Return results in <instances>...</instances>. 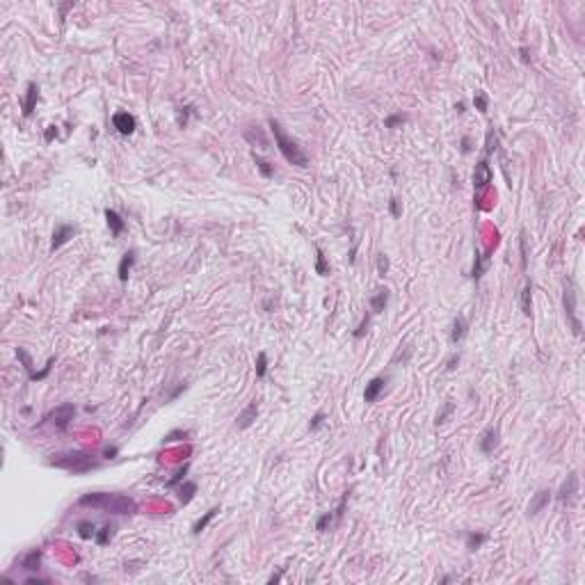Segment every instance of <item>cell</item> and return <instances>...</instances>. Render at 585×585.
<instances>
[{
    "mask_svg": "<svg viewBox=\"0 0 585 585\" xmlns=\"http://www.w3.org/2000/svg\"><path fill=\"white\" fill-rule=\"evenodd\" d=\"M78 503L87 507H96V510L103 512H112V514H133L137 510V503L130 496H124V494H103V492L85 494Z\"/></svg>",
    "mask_w": 585,
    "mask_h": 585,
    "instance_id": "1",
    "label": "cell"
},
{
    "mask_svg": "<svg viewBox=\"0 0 585 585\" xmlns=\"http://www.w3.org/2000/svg\"><path fill=\"white\" fill-rule=\"evenodd\" d=\"M270 128H272V133H274V142H277V147H279L281 156H284L286 160L290 162V165L302 167V169H304V167H309V156L302 151V147H300V142H297V140L288 137V135L284 133V128H281L279 121H277V119H270Z\"/></svg>",
    "mask_w": 585,
    "mask_h": 585,
    "instance_id": "2",
    "label": "cell"
},
{
    "mask_svg": "<svg viewBox=\"0 0 585 585\" xmlns=\"http://www.w3.org/2000/svg\"><path fill=\"white\" fill-rule=\"evenodd\" d=\"M48 464L57 466V469L71 471V473H87V471L98 469V460H94V455H87V453H80V451L53 455L51 460H48Z\"/></svg>",
    "mask_w": 585,
    "mask_h": 585,
    "instance_id": "3",
    "label": "cell"
},
{
    "mask_svg": "<svg viewBox=\"0 0 585 585\" xmlns=\"http://www.w3.org/2000/svg\"><path fill=\"white\" fill-rule=\"evenodd\" d=\"M576 300H578V295H576V286L571 279L565 281V295H562V302H565V314H567V320H569V327L571 332H574V336H580V332H583V327H580V320L578 316H576Z\"/></svg>",
    "mask_w": 585,
    "mask_h": 585,
    "instance_id": "4",
    "label": "cell"
},
{
    "mask_svg": "<svg viewBox=\"0 0 585 585\" xmlns=\"http://www.w3.org/2000/svg\"><path fill=\"white\" fill-rule=\"evenodd\" d=\"M576 498H578V473L571 471L565 478V483L560 485V489H558V501L565 503V505H574Z\"/></svg>",
    "mask_w": 585,
    "mask_h": 585,
    "instance_id": "5",
    "label": "cell"
},
{
    "mask_svg": "<svg viewBox=\"0 0 585 585\" xmlns=\"http://www.w3.org/2000/svg\"><path fill=\"white\" fill-rule=\"evenodd\" d=\"M76 416V405H71V402H66V405H60L55 411H51V416H48V421H53L55 423V428L60 430V432H64L66 428H69V423L74 421Z\"/></svg>",
    "mask_w": 585,
    "mask_h": 585,
    "instance_id": "6",
    "label": "cell"
},
{
    "mask_svg": "<svg viewBox=\"0 0 585 585\" xmlns=\"http://www.w3.org/2000/svg\"><path fill=\"white\" fill-rule=\"evenodd\" d=\"M489 183H492V167H489L487 158H483V160L475 165V171H473V188L485 190Z\"/></svg>",
    "mask_w": 585,
    "mask_h": 585,
    "instance_id": "7",
    "label": "cell"
},
{
    "mask_svg": "<svg viewBox=\"0 0 585 585\" xmlns=\"http://www.w3.org/2000/svg\"><path fill=\"white\" fill-rule=\"evenodd\" d=\"M112 124H115V128L119 130L121 135H130L135 130V126H137V121H135V117L128 115V112H117V115L112 117Z\"/></svg>",
    "mask_w": 585,
    "mask_h": 585,
    "instance_id": "8",
    "label": "cell"
},
{
    "mask_svg": "<svg viewBox=\"0 0 585 585\" xmlns=\"http://www.w3.org/2000/svg\"><path fill=\"white\" fill-rule=\"evenodd\" d=\"M256 416H258V402H256V400H252V402H249V405L245 407V409L238 414V421H235L238 430H247L249 425H252L254 421H256Z\"/></svg>",
    "mask_w": 585,
    "mask_h": 585,
    "instance_id": "9",
    "label": "cell"
},
{
    "mask_svg": "<svg viewBox=\"0 0 585 585\" xmlns=\"http://www.w3.org/2000/svg\"><path fill=\"white\" fill-rule=\"evenodd\" d=\"M76 235V226H71V224H60L55 229V233H53V245H51V249L55 252V249H60L62 245L66 243L69 238H74Z\"/></svg>",
    "mask_w": 585,
    "mask_h": 585,
    "instance_id": "10",
    "label": "cell"
},
{
    "mask_svg": "<svg viewBox=\"0 0 585 585\" xmlns=\"http://www.w3.org/2000/svg\"><path fill=\"white\" fill-rule=\"evenodd\" d=\"M548 501H551V492H548V489H539V492L533 496L530 505H528V514H530V517L539 514V512H542L544 507L548 505Z\"/></svg>",
    "mask_w": 585,
    "mask_h": 585,
    "instance_id": "11",
    "label": "cell"
},
{
    "mask_svg": "<svg viewBox=\"0 0 585 585\" xmlns=\"http://www.w3.org/2000/svg\"><path fill=\"white\" fill-rule=\"evenodd\" d=\"M496 446H498V428H487L483 432V437H480V451L485 455H489Z\"/></svg>",
    "mask_w": 585,
    "mask_h": 585,
    "instance_id": "12",
    "label": "cell"
},
{
    "mask_svg": "<svg viewBox=\"0 0 585 585\" xmlns=\"http://www.w3.org/2000/svg\"><path fill=\"white\" fill-rule=\"evenodd\" d=\"M384 384H387V380H384V377H373L368 384H366L364 400H366V402H375V400L380 398V393L384 391Z\"/></svg>",
    "mask_w": 585,
    "mask_h": 585,
    "instance_id": "13",
    "label": "cell"
},
{
    "mask_svg": "<svg viewBox=\"0 0 585 585\" xmlns=\"http://www.w3.org/2000/svg\"><path fill=\"white\" fill-rule=\"evenodd\" d=\"M389 304V288H377L370 297V311L373 314H382Z\"/></svg>",
    "mask_w": 585,
    "mask_h": 585,
    "instance_id": "14",
    "label": "cell"
},
{
    "mask_svg": "<svg viewBox=\"0 0 585 585\" xmlns=\"http://www.w3.org/2000/svg\"><path fill=\"white\" fill-rule=\"evenodd\" d=\"M245 140H247L252 147H256V144H258L261 149H267V144H270V142H267V137H265V133H263L258 126H256V128H247V130H245Z\"/></svg>",
    "mask_w": 585,
    "mask_h": 585,
    "instance_id": "15",
    "label": "cell"
},
{
    "mask_svg": "<svg viewBox=\"0 0 585 585\" xmlns=\"http://www.w3.org/2000/svg\"><path fill=\"white\" fill-rule=\"evenodd\" d=\"M106 220H108V226H110V231H112V235H115V238L126 229V222L121 220V215H119L117 211H110V208H108V211H106Z\"/></svg>",
    "mask_w": 585,
    "mask_h": 585,
    "instance_id": "16",
    "label": "cell"
},
{
    "mask_svg": "<svg viewBox=\"0 0 585 585\" xmlns=\"http://www.w3.org/2000/svg\"><path fill=\"white\" fill-rule=\"evenodd\" d=\"M343 510H346V501H343L341 505H338V510H334V512H327V514H323V517H320V519L316 521V530H327V526H332V524H334V519H341Z\"/></svg>",
    "mask_w": 585,
    "mask_h": 585,
    "instance_id": "17",
    "label": "cell"
},
{
    "mask_svg": "<svg viewBox=\"0 0 585 585\" xmlns=\"http://www.w3.org/2000/svg\"><path fill=\"white\" fill-rule=\"evenodd\" d=\"M39 96V87L35 83L28 85V94H25V103H23V117H30L35 112V103H37Z\"/></svg>",
    "mask_w": 585,
    "mask_h": 585,
    "instance_id": "18",
    "label": "cell"
},
{
    "mask_svg": "<svg viewBox=\"0 0 585 585\" xmlns=\"http://www.w3.org/2000/svg\"><path fill=\"white\" fill-rule=\"evenodd\" d=\"M464 336H466V318H464V316H457V318L453 320L451 341H453V343H460Z\"/></svg>",
    "mask_w": 585,
    "mask_h": 585,
    "instance_id": "19",
    "label": "cell"
},
{
    "mask_svg": "<svg viewBox=\"0 0 585 585\" xmlns=\"http://www.w3.org/2000/svg\"><path fill=\"white\" fill-rule=\"evenodd\" d=\"M39 562H42V551H30L28 556L21 558V567L28 571H37L39 569Z\"/></svg>",
    "mask_w": 585,
    "mask_h": 585,
    "instance_id": "20",
    "label": "cell"
},
{
    "mask_svg": "<svg viewBox=\"0 0 585 585\" xmlns=\"http://www.w3.org/2000/svg\"><path fill=\"white\" fill-rule=\"evenodd\" d=\"M521 311L526 316L533 314V286L530 284H526L524 290H521Z\"/></svg>",
    "mask_w": 585,
    "mask_h": 585,
    "instance_id": "21",
    "label": "cell"
},
{
    "mask_svg": "<svg viewBox=\"0 0 585 585\" xmlns=\"http://www.w3.org/2000/svg\"><path fill=\"white\" fill-rule=\"evenodd\" d=\"M133 263H135V249H130L128 254H124V258H121V263H119V279L121 281L128 279V272H130V267H133Z\"/></svg>",
    "mask_w": 585,
    "mask_h": 585,
    "instance_id": "22",
    "label": "cell"
},
{
    "mask_svg": "<svg viewBox=\"0 0 585 585\" xmlns=\"http://www.w3.org/2000/svg\"><path fill=\"white\" fill-rule=\"evenodd\" d=\"M217 512H220V507H211V510H208L206 514L201 517V519H197V521H194V526H192V533H194V535H199V533H201V530L206 528V526L211 524L213 519H215V514H217Z\"/></svg>",
    "mask_w": 585,
    "mask_h": 585,
    "instance_id": "23",
    "label": "cell"
},
{
    "mask_svg": "<svg viewBox=\"0 0 585 585\" xmlns=\"http://www.w3.org/2000/svg\"><path fill=\"white\" fill-rule=\"evenodd\" d=\"M194 494H197V483H183L179 487V498H181L183 505H188V503L192 501Z\"/></svg>",
    "mask_w": 585,
    "mask_h": 585,
    "instance_id": "24",
    "label": "cell"
},
{
    "mask_svg": "<svg viewBox=\"0 0 585 585\" xmlns=\"http://www.w3.org/2000/svg\"><path fill=\"white\" fill-rule=\"evenodd\" d=\"M316 272H318L320 277H327L329 274V265H327V258H325V254H323V249H316Z\"/></svg>",
    "mask_w": 585,
    "mask_h": 585,
    "instance_id": "25",
    "label": "cell"
},
{
    "mask_svg": "<svg viewBox=\"0 0 585 585\" xmlns=\"http://www.w3.org/2000/svg\"><path fill=\"white\" fill-rule=\"evenodd\" d=\"M112 535H115V526H112V524H106V526L101 528V533H96V542L103 546V544H108V542L112 539Z\"/></svg>",
    "mask_w": 585,
    "mask_h": 585,
    "instance_id": "26",
    "label": "cell"
},
{
    "mask_svg": "<svg viewBox=\"0 0 585 585\" xmlns=\"http://www.w3.org/2000/svg\"><path fill=\"white\" fill-rule=\"evenodd\" d=\"M252 158H254V162H256L258 171H261V174L265 176V179H270V176L274 174V171H272V167H270V162H267V160H263V158H261V156H256V153H252Z\"/></svg>",
    "mask_w": 585,
    "mask_h": 585,
    "instance_id": "27",
    "label": "cell"
},
{
    "mask_svg": "<svg viewBox=\"0 0 585 585\" xmlns=\"http://www.w3.org/2000/svg\"><path fill=\"white\" fill-rule=\"evenodd\" d=\"M485 539H487V535H485V533H478V535L469 533V537H466V546H469L471 551H475V548H480V544H483Z\"/></svg>",
    "mask_w": 585,
    "mask_h": 585,
    "instance_id": "28",
    "label": "cell"
},
{
    "mask_svg": "<svg viewBox=\"0 0 585 585\" xmlns=\"http://www.w3.org/2000/svg\"><path fill=\"white\" fill-rule=\"evenodd\" d=\"M496 144H498L496 133H494V128H489V130H487V142H485V153H487V156H492V153L496 151Z\"/></svg>",
    "mask_w": 585,
    "mask_h": 585,
    "instance_id": "29",
    "label": "cell"
},
{
    "mask_svg": "<svg viewBox=\"0 0 585 585\" xmlns=\"http://www.w3.org/2000/svg\"><path fill=\"white\" fill-rule=\"evenodd\" d=\"M78 535L83 539H89L96 535V530H94V524H89V521H80L78 524Z\"/></svg>",
    "mask_w": 585,
    "mask_h": 585,
    "instance_id": "30",
    "label": "cell"
},
{
    "mask_svg": "<svg viewBox=\"0 0 585 585\" xmlns=\"http://www.w3.org/2000/svg\"><path fill=\"white\" fill-rule=\"evenodd\" d=\"M483 272H485V261H483V256H480V252H475V261H473V272H471V277H473L475 281L483 277Z\"/></svg>",
    "mask_w": 585,
    "mask_h": 585,
    "instance_id": "31",
    "label": "cell"
},
{
    "mask_svg": "<svg viewBox=\"0 0 585 585\" xmlns=\"http://www.w3.org/2000/svg\"><path fill=\"white\" fill-rule=\"evenodd\" d=\"M267 373V355L265 352H258V361H256V377H265Z\"/></svg>",
    "mask_w": 585,
    "mask_h": 585,
    "instance_id": "32",
    "label": "cell"
},
{
    "mask_svg": "<svg viewBox=\"0 0 585 585\" xmlns=\"http://www.w3.org/2000/svg\"><path fill=\"white\" fill-rule=\"evenodd\" d=\"M453 409H455V405H453V402H446V407L441 409V414H437V421H434V423H437V425L446 423V419L453 414Z\"/></svg>",
    "mask_w": 585,
    "mask_h": 585,
    "instance_id": "33",
    "label": "cell"
},
{
    "mask_svg": "<svg viewBox=\"0 0 585 585\" xmlns=\"http://www.w3.org/2000/svg\"><path fill=\"white\" fill-rule=\"evenodd\" d=\"M405 119H407L405 115H391L384 119V126H387V128H396L398 124H405Z\"/></svg>",
    "mask_w": 585,
    "mask_h": 585,
    "instance_id": "34",
    "label": "cell"
},
{
    "mask_svg": "<svg viewBox=\"0 0 585 585\" xmlns=\"http://www.w3.org/2000/svg\"><path fill=\"white\" fill-rule=\"evenodd\" d=\"M188 469H190V466L185 464L183 469H179V471H176V475H174V478H171V480H167V487H174V485H179L181 480H185V473H188Z\"/></svg>",
    "mask_w": 585,
    "mask_h": 585,
    "instance_id": "35",
    "label": "cell"
},
{
    "mask_svg": "<svg viewBox=\"0 0 585 585\" xmlns=\"http://www.w3.org/2000/svg\"><path fill=\"white\" fill-rule=\"evenodd\" d=\"M377 272L382 277L389 272V256H387V254H380V256H377Z\"/></svg>",
    "mask_w": 585,
    "mask_h": 585,
    "instance_id": "36",
    "label": "cell"
},
{
    "mask_svg": "<svg viewBox=\"0 0 585 585\" xmlns=\"http://www.w3.org/2000/svg\"><path fill=\"white\" fill-rule=\"evenodd\" d=\"M473 103H475V108H478L480 112H487V96H485L483 92H478V94H475Z\"/></svg>",
    "mask_w": 585,
    "mask_h": 585,
    "instance_id": "37",
    "label": "cell"
},
{
    "mask_svg": "<svg viewBox=\"0 0 585 585\" xmlns=\"http://www.w3.org/2000/svg\"><path fill=\"white\" fill-rule=\"evenodd\" d=\"M368 325H370V318H368V316H366V318L361 320V325H359V327H357V332H355V338H361V336H364V334L368 332Z\"/></svg>",
    "mask_w": 585,
    "mask_h": 585,
    "instance_id": "38",
    "label": "cell"
},
{
    "mask_svg": "<svg viewBox=\"0 0 585 585\" xmlns=\"http://www.w3.org/2000/svg\"><path fill=\"white\" fill-rule=\"evenodd\" d=\"M323 421H325V411H318V414L311 419V423H309V430H318L320 425H323Z\"/></svg>",
    "mask_w": 585,
    "mask_h": 585,
    "instance_id": "39",
    "label": "cell"
},
{
    "mask_svg": "<svg viewBox=\"0 0 585 585\" xmlns=\"http://www.w3.org/2000/svg\"><path fill=\"white\" fill-rule=\"evenodd\" d=\"M521 265H528V256H526V233L521 231Z\"/></svg>",
    "mask_w": 585,
    "mask_h": 585,
    "instance_id": "40",
    "label": "cell"
},
{
    "mask_svg": "<svg viewBox=\"0 0 585 585\" xmlns=\"http://www.w3.org/2000/svg\"><path fill=\"white\" fill-rule=\"evenodd\" d=\"M389 206H391V215L393 217H400V203H398V199H391Z\"/></svg>",
    "mask_w": 585,
    "mask_h": 585,
    "instance_id": "41",
    "label": "cell"
},
{
    "mask_svg": "<svg viewBox=\"0 0 585 585\" xmlns=\"http://www.w3.org/2000/svg\"><path fill=\"white\" fill-rule=\"evenodd\" d=\"M469 151H471V140L462 137V153H469Z\"/></svg>",
    "mask_w": 585,
    "mask_h": 585,
    "instance_id": "42",
    "label": "cell"
},
{
    "mask_svg": "<svg viewBox=\"0 0 585 585\" xmlns=\"http://www.w3.org/2000/svg\"><path fill=\"white\" fill-rule=\"evenodd\" d=\"M457 361H460V355H455V357H453L451 361H448V370H453V368H455V364H457Z\"/></svg>",
    "mask_w": 585,
    "mask_h": 585,
    "instance_id": "43",
    "label": "cell"
},
{
    "mask_svg": "<svg viewBox=\"0 0 585 585\" xmlns=\"http://www.w3.org/2000/svg\"><path fill=\"white\" fill-rule=\"evenodd\" d=\"M117 455V448H108L106 451V457H115Z\"/></svg>",
    "mask_w": 585,
    "mask_h": 585,
    "instance_id": "44",
    "label": "cell"
},
{
    "mask_svg": "<svg viewBox=\"0 0 585 585\" xmlns=\"http://www.w3.org/2000/svg\"><path fill=\"white\" fill-rule=\"evenodd\" d=\"M53 133H55V126H51V130L46 133V140H51V137H53Z\"/></svg>",
    "mask_w": 585,
    "mask_h": 585,
    "instance_id": "45",
    "label": "cell"
}]
</instances>
